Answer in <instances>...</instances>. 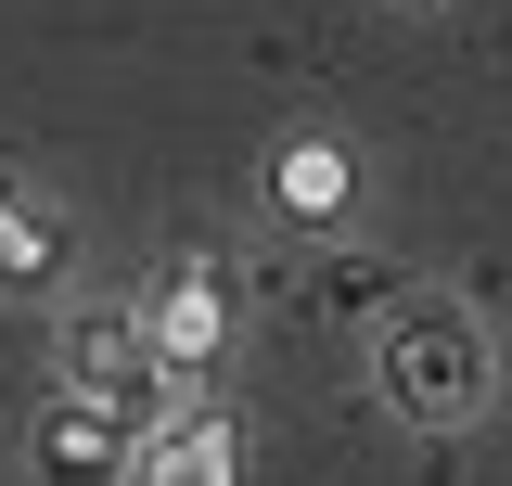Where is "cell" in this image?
Wrapping results in <instances>:
<instances>
[{
	"label": "cell",
	"instance_id": "obj_1",
	"mask_svg": "<svg viewBox=\"0 0 512 486\" xmlns=\"http://www.w3.org/2000/svg\"><path fill=\"white\" fill-rule=\"evenodd\" d=\"M372 371H384V397H397L423 435H461L487 397H500V333H487L461 295H410L397 320H384Z\"/></svg>",
	"mask_w": 512,
	"mask_h": 486
},
{
	"label": "cell",
	"instance_id": "obj_2",
	"mask_svg": "<svg viewBox=\"0 0 512 486\" xmlns=\"http://www.w3.org/2000/svg\"><path fill=\"white\" fill-rule=\"evenodd\" d=\"M52 384H77V397H103L128 435H154L167 410H192L180 384L154 371V346H141V307L116 295H90V307H64V333H52Z\"/></svg>",
	"mask_w": 512,
	"mask_h": 486
},
{
	"label": "cell",
	"instance_id": "obj_3",
	"mask_svg": "<svg viewBox=\"0 0 512 486\" xmlns=\"http://www.w3.org/2000/svg\"><path fill=\"white\" fill-rule=\"evenodd\" d=\"M141 346H154V371H167V384H205V371L231 359V320H244V295H231V256H205V243H180V256H167V269H154V282H141Z\"/></svg>",
	"mask_w": 512,
	"mask_h": 486
},
{
	"label": "cell",
	"instance_id": "obj_4",
	"mask_svg": "<svg viewBox=\"0 0 512 486\" xmlns=\"http://www.w3.org/2000/svg\"><path fill=\"white\" fill-rule=\"evenodd\" d=\"M256 205H269L295 243H333V231H359L372 167H359L333 128H282V141H269V167H256Z\"/></svg>",
	"mask_w": 512,
	"mask_h": 486
},
{
	"label": "cell",
	"instance_id": "obj_5",
	"mask_svg": "<svg viewBox=\"0 0 512 486\" xmlns=\"http://www.w3.org/2000/svg\"><path fill=\"white\" fill-rule=\"evenodd\" d=\"M128 461H141V435H128L103 397L52 384V397L26 410V474L39 486H128Z\"/></svg>",
	"mask_w": 512,
	"mask_h": 486
},
{
	"label": "cell",
	"instance_id": "obj_6",
	"mask_svg": "<svg viewBox=\"0 0 512 486\" xmlns=\"http://www.w3.org/2000/svg\"><path fill=\"white\" fill-rule=\"evenodd\" d=\"M64 282H77V218L0 167V295L13 307H64Z\"/></svg>",
	"mask_w": 512,
	"mask_h": 486
},
{
	"label": "cell",
	"instance_id": "obj_7",
	"mask_svg": "<svg viewBox=\"0 0 512 486\" xmlns=\"http://www.w3.org/2000/svg\"><path fill=\"white\" fill-rule=\"evenodd\" d=\"M128 486H244V435H231V410H167V423L141 435V461H128Z\"/></svg>",
	"mask_w": 512,
	"mask_h": 486
}]
</instances>
